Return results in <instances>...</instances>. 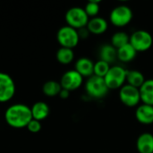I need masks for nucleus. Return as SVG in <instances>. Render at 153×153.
<instances>
[{
    "label": "nucleus",
    "instance_id": "nucleus-4",
    "mask_svg": "<svg viewBox=\"0 0 153 153\" xmlns=\"http://www.w3.org/2000/svg\"><path fill=\"white\" fill-rule=\"evenodd\" d=\"M85 91L89 96L94 99H101L108 94L109 89L108 88L104 78L92 75L86 81Z\"/></svg>",
    "mask_w": 153,
    "mask_h": 153
},
{
    "label": "nucleus",
    "instance_id": "nucleus-18",
    "mask_svg": "<svg viewBox=\"0 0 153 153\" xmlns=\"http://www.w3.org/2000/svg\"><path fill=\"white\" fill-rule=\"evenodd\" d=\"M137 55V51L134 48V47L128 43L124 47L117 49V59L121 62L128 63L133 61Z\"/></svg>",
    "mask_w": 153,
    "mask_h": 153
},
{
    "label": "nucleus",
    "instance_id": "nucleus-20",
    "mask_svg": "<svg viewBox=\"0 0 153 153\" xmlns=\"http://www.w3.org/2000/svg\"><path fill=\"white\" fill-rule=\"evenodd\" d=\"M62 90L61 84L56 81H48L42 86V92L47 97L58 96Z\"/></svg>",
    "mask_w": 153,
    "mask_h": 153
},
{
    "label": "nucleus",
    "instance_id": "nucleus-6",
    "mask_svg": "<svg viewBox=\"0 0 153 153\" xmlns=\"http://www.w3.org/2000/svg\"><path fill=\"white\" fill-rule=\"evenodd\" d=\"M132 9L126 4H120L116 6L110 13V22L117 27H124L129 24L133 19Z\"/></svg>",
    "mask_w": 153,
    "mask_h": 153
},
{
    "label": "nucleus",
    "instance_id": "nucleus-5",
    "mask_svg": "<svg viewBox=\"0 0 153 153\" xmlns=\"http://www.w3.org/2000/svg\"><path fill=\"white\" fill-rule=\"evenodd\" d=\"M126 71L120 65L111 66L107 75L104 77L106 84L109 90L121 89L126 81Z\"/></svg>",
    "mask_w": 153,
    "mask_h": 153
},
{
    "label": "nucleus",
    "instance_id": "nucleus-22",
    "mask_svg": "<svg viewBox=\"0 0 153 153\" xmlns=\"http://www.w3.org/2000/svg\"><path fill=\"white\" fill-rule=\"evenodd\" d=\"M130 43V36L125 31H117L111 38V45L117 49Z\"/></svg>",
    "mask_w": 153,
    "mask_h": 153
},
{
    "label": "nucleus",
    "instance_id": "nucleus-15",
    "mask_svg": "<svg viewBox=\"0 0 153 153\" xmlns=\"http://www.w3.org/2000/svg\"><path fill=\"white\" fill-rule=\"evenodd\" d=\"M31 110V115H32V119L38 120V121H43L45 120L50 113V108L49 106L43 101H38L34 103L30 107Z\"/></svg>",
    "mask_w": 153,
    "mask_h": 153
},
{
    "label": "nucleus",
    "instance_id": "nucleus-24",
    "mask_svg": "<svg viewBox=\"0 0 153 153\" xmlns=\"http://www.w3.org/2000/svg\"><path fill=\"white\" fill-rule=\"evenodd\" d=\"M84 11L89 16V18L97 17L100 12V1H96V0L89 1L84 7Z\"/></svg>",
    "mask_w": 153,
    "mask_h": 153
},
{
    "label": "nucleus",
    "instance_id": "nucleus-7",
    "mask_svg": "<svg viewBox=\"0 0 153 153\" xmlns=\"http://www.w3.org/2000/svg\"><path fill=\"white\" fill-rule=\"evenodd\" d=\"M130 44L134 47L137 53L144 52L152 48L153 38L150 32L143 30H139L134 31L130 36Z\"/></svg>",
    "mask_w": 153,
    "mask_h": 153
},
{
    "label": "nucleus",
    "instance_id": "nucleus-2",
    "mask_svg": "<svg viewBox=\"0 0 153 153\" xmlns=\"http://www.w3.org/2000/svg\"><path fill=\"white\" fill-rule=\"evenodd\" d=\"M65 19L67 23L66 25L77 30L85 28L89 22V16L85 13L84 8L79 6H74L68 9L65 13Z\"/></svg>",
    "mask_w": 153,
    "mask_h": 153
},
{
    "label": "nucleus",
    "instance_id": "nucleus-17",
    "mask_svg": "<svg viewBox=\"0 0 153 153\" xmlns=\"http://www.w3.org/2000/svg\"><path fill=\"white\" fill-rule=\"evenodd\" d=\"M100 60L110 65L117 59V49L111 44H105L100 49Z\"/></svg>",
    "mask_w": 153,
    "mask_h": 153
},
{
    "label": "nucleus",
    "instance_id": "nucleus-25",
    "mask_svg": "<svg viewBox=\"0 0 153 153\" xmlns=\"http://www.w3.org/2000/svg\"><path fill=\"white\" fill-rule=\"evenodd\" d=\"M28 129L29 132L32 133V134H37L39 133L41 128H42V125H41V122L40 121H38V120H35V119H32L27 126L26 127Z\"/></svg>",
    "mask_w": 153,
    "mask_h": 153
},
{
    "label": "nucleus",
    "instance_id": "nucleus-3",
    "mask_svg": "<svg viewBox=\"0 0 153 153\" xmlns=\"http://www.w3.org/2000/svg\"><path fill=\"white\" fill-rule=\"evenodd\" d=\"M56 39L61 48H67L73 49L78 45L80 41V36L77 30L68 25H65L61 27L57 30Z\"/></svg>",
    "mask_w": 153,
    "mask_h": 153
},
{
    "label": "nucleus",
    "instance_id": "nucleus-26",
    "mask_svg": "<svg viewBox=\"0 0 153 153\" xmlns=\"http://www.w3.org/2000/svg\"><path fill=\"white\" fill-rule=\"evenodd\" d=\"M58 96H59L61 99H63V100H66V99H68L69 96H70V91H66V90H65V89H62Z\"/></svg>",
    "mask_w": 153,
    "mask_h": 153
},
{
    "label": "nucleus",
    "instance_id": "nucleus-23",
    "mask_svg": "<svg viewBox=\"0 0 153 153\" xmlns=\"http://www.w3.org/2000/svg\"><path fill=\"white\" fill-rule=\"evenodd\" d=\"M110 65L108 64L107 62L105 61H102V60H99L98 62H96L94 64V71H93V75H96V76H99V77H101V78H104L108 72L109 71L110 69Z\"/></svg>",
    "mask_w": 153,
    "mask_h": 153
},
{
    "label": "nucleus",
    "instance_id": "nucleus-21",
    "mask_svg": "<svg viewBox=\"0 0 153 153\" xmlns=\"http://www.w3.org/2000/svg\"><path fill=\"white\" fill-rule=\"evenodd\" d=\"M56 60L62 65H69L74 59V52L71 48H60L56 54Z\"/></svg>",
    "mask_w": 153,
    "mask_h": 153
},
{
    "label": "nucleus",
    "instance_id": "nucleus-10",
    "mask_svg": "<svg viewBox=\"0 0 153 153\" xmlns=\"http://www.w3.org/2000/svg\"><path fill=\"white\" fill-rule=\"evenodd\" d=\"M82 82L83 77L79 73H77L75 70H69L62 75L59 82L62 89L72 91L79 89L82 86Z\"/></svg>",
    "mask_w": 153,
    "mask_h": 153
},
{
    "label": "nucleus",
    "instance_id": "nucleus-9",
    "mask_svg": "<svg viewBox=\"0 0 153 153\" xmlns=\"http://www.w3.org/2000/svg\"><path fill=\"white\" fill-rule=\"evenodd\" d=\"M119 99L126 107H136L141 101L140 91L129 84H125L119 91Z\"/></svg>",
    "mask_w": 153,
    "mask_h": 153
},
{
    "label": "nucleus",
    "instance_id": "nucleus-8",
    "mask_svg": "<svg viewBox=\"0 0 153 153\" xmlns=\"http://www.w3.org/2000/svg\"><path fill=\"white\" fill-rule=\"evenodd\" d=\"M15 91L13 79L8 74L0 72V103L10 101L13 98Z\"/></svg>",
    "mask_w": 153,
    "mask_h": 153
},
{
    "label": "nucleus",
    "instance_id": "nucleus-1",
    "mask_svg": "<svg viewBox=\"0 0 153 153\" xmlns=\"http://www.w3.org/2000/svg\"><path fill=\"white\" fill-rule=\"evenodd\" d=\"M4 120L6 124L16 129L27 127L32 120L30 108L25 104L16 103L9 106L4 112Z\"/></svg>",
    "mask_w": 153,
    "mask_h": 153
},
{
    "label": "nucleus",
    "instance_id": "nucleus-14",
    "mask_svg": "<svg viewBox=\"0 0 153 153\" xmlns=\"http://www.w3.org/2000/svg\"><path fill=\"white\" fill-rule=\"evenodd\" d=\"M108 22L101 17H94L89 20V22L86 26L90 33L95 35H100L108 30Z\"/></svg>",
    "mask_w": 153,
    "mask_h": 153
},
{
    "label": "nucleus",
    "instance_id": "nucleus-13",
    "mask_svg": "<svg viewBox=\"0 0 153 153\" xmlns=\"http://www.w3.org/2000/svg\"><path fill=\"white\" fill-rule=\"evenodd\" d=\"M136 149L139 153H153V134H142L136 141Z\"/></svg>",
    "mask_w": 153,
    "mask_h": 153
},
{
    "label": "nucleus",
    "instance_id": "nucleus-12",
    "mask_svg": "<svg viewBox=\"0 0 153 153\" xmlns=\"http://www.w3.org/2000/svg\"><path fill=\"white\" fill-rule=\"evenodd\" d=\"M74 70L79 73L82 77L89 78L93 75L94 63L87 57H81L75 62Z\"/></svg>",
    "mask_w": 153,
    "mask_h": 153
},
{
    "label": "nucleus",
    "instance_id": "nucleus-16",
    "mask_svg": "<svg viewBox=\"0 0 153 153\" xmlns=\"http://www.w3.org/2000/svg\"><path fill=\"white\" fill-rule=\"evenodd\" d=\"M141 101L143 104L153 106V79H148L139 89Z\"/></svg>",
    "mask_w": 153,
    "mask_h": 153
},
{
    "label": "nucleus",
    "instance_id": "nucleus-19",
    "mask_svg": "<svg viewBox=\"0 0 153 153\" xmlns=\"http://www.w3.org/2000/svg\"><path fill=\"white\" fill-rule=\"evenodd\" d=\"M146 79L144 78V75L142 74V72L138 70H127L126 71V82L127 84L135 87L137 89H140L142 85L144 83Z\"/></svg>",
    "mask_w": 153,
    "mask_h": 153
},
{
    "label": "nucleus",
    "instance_id": "nucleus-11",
    "mask_svg": "<svg viewBox=\"0 0 153 153\" xmlns=\"http://www.w3.org/2000/svg\"><path fill=\"white\" fill-rule=\"evenodd\" d=\"M135 117L143 125L153 124V106L143 103L136 108Z\"/></svg>",
    "mask_w": 153,
    "mask_h": 153
}]
</instances>
